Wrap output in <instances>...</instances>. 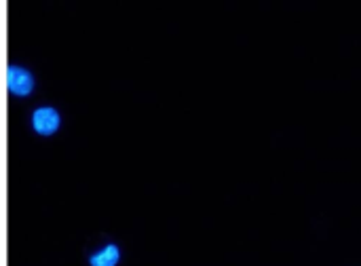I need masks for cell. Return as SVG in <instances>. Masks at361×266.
<instances>
[{
  "label": "cell",
  "mask_w": 361,
  "mask_h": 266,
  "mask_svg": "<svg viewBox=\"0 0 361 266\" xmlns=\"http://www.w3.org/2000/svg\"><path fill=\"white\" fill-rule=\"evenodd\" d=\"M120 260V247L114 243H106L98 252L89 256V264L91 266H116Z\"/></svg>",
  "instance_id": "3"
},
{
  "label": "cell",
  "mask_w": 361,
  "mask_h": 266,
  "mask_svg": "<svg viewBox=\"0 0 361 266\" xmlns=\"http://www.w3.org/2000/svg\"><path fill=\"white\" fill-rule=\"evenodd\" d=\"M30 125L39 135H53L62 125V114L51 106H41L30 116Z\"/></svg>",
  "instance_id": "1"
},
{
  "label": "cell",
  "mask_w": 361,
  "mask_h": 266,
  "mask_svg": "<svg viewBox=\"0 0 361 266\" xmlns=\"http://www.w3.org/2000/svg\"><path fill=\"white\" fill-rule=\"evenodd\" d=\"M7 87L9 91L17 98H28L34 91V76L23 66H11L7 70Z\"/></svg>",
  "instance_id": "2"
}]
</instances>
